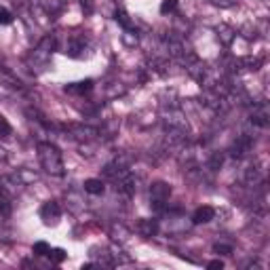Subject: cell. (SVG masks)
<instances>
[{
  "label": "cell",
  "mask_w": 270,
  "mask_h": 270,
  "mask_svg": "<svg viewBox=\"0 0 270 270\" xmlns=\"http://www.w3.org/2000/svg\"><path fill=\"white\" fill-rule=\"evenodd\" d=\"M207 268H211V270H222V268H224V262H222V260H211L209 264H207Z\"/></svg>",
  "instance_id": "obj_19"
},
{
  "label": "cell",
  "mask_w": 270,
  "mask_h": 270,
  "mask_svg": "<svg viewBox=\"0 0 270 270\" xmlns=\"http://www.w3.org/2000/svg\"><path fill=\"white\" fill-rule=\"evenodd\" d=\"M11 125H9V120H6L2 114H0V137H11Z\"/></svg>",
  "instance_id": "obj_14"
},
{
  "label": "cell",
  "mask_w": 270,
  "mask_h": 270,
  "mask_svg": "<svg viewBox=\"0 0 270 270\" xmlns=\"http://www.w3.org/2000/svg\"><path fill=\"white\" fill-rule=\"evenodd\" d=\"M38 159H40V165L47 173L51 175H63L66 173V167H63V159H61V152L57 146H53L51 141H40L38 144Z\"/></svg>",
  "instance_id": "obj_1"
},
{
  "label": "cell",
  "mask_w": 270,
  "mask_h": 270,
  "mask_svg": "<svg viewBox=\"0 0 270 270\" xmlns=\"http://www.w3.org/2000/svg\"><path fill=\"white\" fill-rule=\"evenodd\" d=\"M175 6H177V0H162V4H161V13H162V15H167V13L175 11Z\"/></svg>",
  "instance_id": "obj_15"
},
{
  "label": "cell",
  "mask_w": 270,
  "mask_h": 270,
  "mask_svg": "<svg viewBox=\"0 0 270 270\" xmlns=\"http://www.w3.org/2000/svg\"><path fill=\"white\" fill-rule=\"evenodd\" d=\"M171 196V186L165 182H154L150 186V198L154 203H165Z\"/></svg>",
  "instance_id": "obj_4"
},
{
  "label": "cell",
  "mask_w": 270,
  "mask_h": 270,
  "mask_svg": "<svg viewBox=\"0 0 270 270\" xmlns=\"http://www.w3.org/2000/svg\"><path fill=\"white\" fill-rule=\"evenodd\" d=\"M84 40H81V38H72L66 45V55H70V57H81L82 55V51H84Z\"/></svg>",
  "instance_id": "obj_8"
},
{
  "label": "cell",
  "mask_w": 270,
  "mask_h": 270,
  "mask_svg": "<svg viewBox=\"0 0 270 270\" xmlns=\"http://www.w3.org/2000/svg\"><path fill=\"white\" fill-rule=\"evenodd\" d=\"M137 230L141 237H154L159 232V224H156V219H141L137 224Z\"/></svg>",
  "instance_id": "obj_7"
},
{
  "label": "cell",
  "mask_w": 270,
  "mask_h": 270,
  "mask_svg": "<svg viewBox=\"0 0 270 270\" xmlns=\"http://www.w3.org/2000/svg\"><path fill=\"white\" fill-rule=\"evenodd\" d=\"M213 251H216V253H222V255H230L232 253V247L230 245H213Z\"/></svg>",
  "instance_id": "obj_17"
},
{
  "label": "cell",
  "mask_w": 270,
  "mask_h": 270,
  "mask_svg": "<svg viewBox=\"0 0 270 270\" xmlns=\"http://www.w3.org/2000/svg\"><path fill=\"white\" fill-rule=\"evenodd\" d=\"M47 255H49V260H51L53 264H61V262L68 258V253L63 251L61 247H55V249H49V253H47Z\"/></svg>",
  "instance_id": "obj_11"
},
{
  "label": "cell",
  "mask_w": 270,
  "mask_h": 270,
  "mask_svg": "<svg viewBox=\"0 0 270 270\" xmlns=\"http://www.w3.org/2000/svg\"><path fill=\"white\" fill-rule=\"evenodd\" d=\"M116 21H120V24H123L125 27H133V26H131V21L127 19V15H125L123 11H120V13H116Z\"/></svg>",
  "instance_id": "obj_18"
},
{
  "label": "cell",
  "mask_w": 270,
  "mask_h": 270,
  "mask_svg": "<svg viewBox=\"0 0 270 270\" xmlns=\"http://www.w3.org/2000/svg\"><path fill=\"white\" fill-rule=\"evenodd\" d=\"M55 49V38L47 36L40 40V45L34 49V53L30 55V66H47V61L51 59V53Z\"/></svg>",
  "instance_id": "obj_2"
},
{
  "label": "cell",
  "mask_w": 270,
  "mask_h": 270,
  "mask_svg": "<svg viewBox=\"0 0 270 270\" xmlns=\"http://www.w3.org/2000/svg\"><path fill=\"white\" fill-rule=\"evenodd\" d=\"M40 217L45 224H57V219L61 217V207L57 201H47L40 207Z\"/></svg>",
  "instance_id": "obj_3"
},
{
  "label": "cell",
  "mask_w": 270,
  "mask_h": 270,
  "mask_svg": "<svg viewBox=\"0 0 270 270\" xmlns=\"http://www.w3.org/2000/svg\"><path fill=\"white\" fill-rule=\"evenodd\" d=\"M93 89V81H82V82H76V84H68L66 91L68 93H87V91Z\"/></svg>",
  "instance_id": "obj_9"
},
{
  "label": "cell",
  "mask_w": 270,
  "mask_h": 270,
  "mask_svg": "<svg viewBox=\"0 0 270 270\" xmlns=\"http://www.w3.org/2000/svg\"><path fill=\"white\" fill-rule=\"evenodd\" d=\"M11 209H13V205H11L9 194H6L4 188H0V213H2V216H9Z\"/></svg>",
  "instance_id": "obj_10"
},
{
  "label": "cell",
  "mask_w": 270,
  "mask_h": 270,
  "mask_svg": "<svg viewBox=\"0 0 270 270\" xmlns=\"http://www.w3.org/2000/svg\"><path fill=\"white\" fill-rule=\"evenodd\" d=\"M49 249H51V247H49L45 241H38V243H34V247H32L34 255H38V258H45V255L49 253Z\"/></svg>",
  "instance_id": "obj_13"
},
{
  "label": "cell",
  "mask_w": 270,
  "mask_h": 270,
  "mask_svg": "<svg viewBox=\"0 0 270 270\" xmlns=\"http://www.w3.org/2000/svg\"><path fill=\"white\" fill-rule=\"evenodd\" d=\"M216 217V209L209 207V205H201L194 213H192V222L194 224H207Z\"/></svg>",
  "instance_id": "obj_5"
},
{
  "label": "cell",
  "mask_w": 270,
  "mask_h": 270,
  "mask_svg": "<svg viewBox=\"0 0 270 270\" xmlns=\"http://www.w3.org/2000/svg\"><path fill=\"white\" fill-rule=\"evenodd\" d=\"M82 188H84V192L95 194V196H97V194H104V190H106L104 182H102V180H95V177H89V180H84Z\"/></svg>",
  "instance_id": "obj_6"
},
{
  "label": "cell",
  "mask_w": 270,
  "mask_h": 270,
  "mask_svg": "<svg viewBox=\"0 0 270 270\" xmlns=\"http://www.w3.org/2000/svg\"><path fill=\"white\" fill-rule=\"evenodd\" d=\"M17 177H19V182L24 184V186H27V184H32V182L38 180V175L36 173H30L27 169H21V171L17 173Z\"/></svg>",
  "instance_id": "obj_12"
},
{
  "label": "cell",
  "mask_w": 270,
  "mask_h": 270,
  "mask_svg": "<svg viewBox=\"0 0 270 270\" xmlns=\"http://www.w3.org/2000/svg\"><path fill=\"white\" fill-rule=\"evenodd\" d=\"M11 21H13L11 11H6V9H0V26H9Z\"/></svg>",
  "instance_id": "obj_16"
},
{
  "label": "cell",
  "mask_w": 270,
  "mask_h": 270,
  "mask_svg": "<svg viewBox=\"0 0 270 270\" xmlns=\"http://www.w3.org/2000/svg\"><path fill=\"white\" fill-rule=\"evenodd\" d=\"M0 161H6V150H4V148H0Z\"/></svg>",
  "instance_id": "obj_20"
}]
</instances>
